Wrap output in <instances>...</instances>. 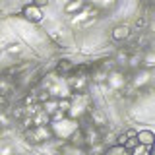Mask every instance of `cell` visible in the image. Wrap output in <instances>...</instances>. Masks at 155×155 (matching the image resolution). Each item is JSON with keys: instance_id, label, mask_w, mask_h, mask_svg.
Segmentation results:
<instances>
[{"instance_id": "obj_1", "label": "cell", "mask_w": 155, "mask_h": 155, "mask_svg": "<svg viewBox=\"0 0 155 155\" xmlns=\"http://www.w3.org/2000/svg\"><path fill=\"white\" fill-rule=\"evenodd\" d=\"M48 126H51V130H52L54 140H62V142H70V138L81 128L80 120H74V118H70V116L60 118V120H51Z\"/></svg>"}, {"instance_id": "obj_2", "label": "cell", "mask_w": 155, "mask_h": 155, "mask_svg": "<svg viewBox=\"0 0 155 155\" xmlns=\"http://www.w3.org/2000/svg\"><path fill=\"white\" fill-rule=\"evenodd\" d=\"M23 138H25L27 143L39 145V143L54 140V136H52L51 126H33V128H29V130H23Z\"/></svg>"}, {"instance_id": "obj_3", "label": "cell", "mask_w": 155, "mask_h": 155, "mask_svg": "<svg viewBox=\"0 0 155 155\" xmlns=\"http://www.w3.org/2000/svg\"><path fill=\"white\" fill-rule=\"evenodd\" d=\"M21 16L31 23H39L43 19V12H41V8L35 6V2H31V4H25L21 8Z\"/></svg>"}, {"instance_id": "obj_4", "label": "cell", "mask_w": 155, "mask_h": 155, "mask_svg": "<svg viewBox=\"0 0 155 155\" xmlns=\"http://www.w3.org/2000/svg\"><path fill=\"white\" fill-rule=\"evenodd\" d=\"M130 35H132V31H130V25H116L113 27V31H110V39L116 43H122L126 41V39H130Z\"/></svg>"}, {"instance_id": "obj_5", "label": "cell", "mask_w": 155, "mask_h": 155, "mask_svg": "<svg viewBox=\"0 0 155 155\" xmlns=\"http://www.w3.org/2000/svg\"><path fill=\"white\" fill-rule=\"evenodd\" d=\"M58 153L60 155H89L87 149L78 147V145H72L70 142H62V145L58 147Z\"/></svg>"}, {"instance_id": "obj_6", "label": "cell", "mask_w": 155, "mask_h": 155, "mask_svg": "<svg viewBox=\"0 0 155 155\" xmlns=\"http://www.w3.org/2000/svg\"><path fill=\"white\" fill-rule=\"evenodd\" d=\"M138 142H140V145H143V147H151L155 143V134L151 130H140L138 132Z\"/></svg>"}, {"instance_id": "obj_7", "label": "cell", "mask_w": 155, "mask_h": 155, "mask_svg": "<svg viewBox=\"0 0 155 155\" xmlns=\"http://www.w3.org/2000/svg\"><path fill=\"white\" fill-rule=\"evenodd\" d=\"M76 72V66H74V62H70V60H58V64H56V74H62V76H72Z\"/></svg>"}, {"instance_id": "obj_8", "label": "cell", "mask_w": 155, "mask_h": 155, "mask_svg": "<svg viewBox=\"0 0 155 155\" xmlns=\"http://www.w3.org/2000/svg\"><path fill=\"white\" fill-rule=\"evenodd\" d=\"M43 110L52 118V116L60 110V107H58V97H52V99H48L47 103H43Z\"/></svg>"}, {"instance_id": "obj_9", "label": "cell", "mask_w": 155, "mask_h": 155, "mask_svg": "<svg viewBox=\"0 0 155 155\" xmlns=\"http://www.w3.org/2000/svg\"><path fill=\"white\" fill-rule=\"evenodd\" d=\"M103 155H132V151H128V149L124 147V145H110V147H105Z\"/></svg>"}, {"instance_id": "obj_10", "label": "cell", "mask_w": 155, "mask_h": 155, "mask_svg": "<svg viewBox=\"0 0 155 155\" xmlns=\"http://www.w3.org/2000/svg\"><path fill=\"white\" fill-rule=\"evenodd\" d=\"M84 8H85V2H81V0H74V2H68L64 6V12L66 14H80Z\"/></svg>"}, {"instance_id": "obj_11", "label": "cell", "mask_w": 155, "mask_h": 155, "mask_svg": "<svg viewBox=\"0 0 155 155\" xmlns=\"http://www.w3.org/2000/svg\"><path fill=\"white\" fill-rule=\"evenodd\" d=\"M142 66H143V68H153V66H155V48H149V51L143 52V56H142Z\"/></svg>"}, {"instance_id": "obj_12", "label": "cell", "mask_w": 155, "mask_h": 155, "mask_svg": "<svg viewBox=\"0 0 155 155\" xmlns=\"http://www.w3.org/2000/svg\"><path fill=\"white\" fill-rule=\"evenodd\" d=\"M70 143L72 145H78V147H84V149H87V143H85V136H84V132H81V128L78 130V132L70 138Z\"/></svg>"}, {"instance_id": "obj_13", "label": "cell", "mask_w": 155, "mask_h": 155, "mask_svg": "<svg viewBox=\"0 0 155 155\" xmlns=\"http://www.w3.org/2000/svg\"><path fill=\"white\" fill-rule=\"evenodd\" d=\"M58 107H60L62 113L68 114V110L72 109V97H62V99H58Z\"/></svg>"}, {"instance_id": "obj_14", "label": "cell", "mask_w": 155, "mask_h": 155, "mask_svg": "<svg viewBox=\"0 0 155 155\" xmlns=\"http://www.w3.org/2000/svg\"><path fill=\"white\" fill-rule=\"evenodd\" d=\"M124 147L128 149V151H134L136 147H140V142H138V138H128V142L124 143Z\"/></svg>"}, {"instance_id": "obj_15", "label": "cell", "mask_w": 155, "mask_h": 155, "mask_svg": "<svg viewBox=\"0 0 155 155\" xmlns=\"http://www.w3.org/2000/svg\"><path fill=\"white\" fill-rule=\"evenodd\" d=\"M134 25H136V29H143L145 25H147V19H145V18H136Z\"/></svg>"}, {"instance_id": "obj_16", "label": "cell", "mask_w": 155, "mask_h": 155, "mask_svg": "<svg viewBox=\"0 0 155 155\" xmlns=\"http://www.w3.org/2000/svg\"><path fill=\"white\" fill-rule=\"evenodd\" d=\"M126 136H128V138H138V130H134V128L126 130Z\"/></svg>"}, {"instance_id": "obj_17", "label": "cell", "mask_w": 155, "mask_h": 155, "mask_svg": "<svg viewBox=\"0 0 155 155\" xmlns=\"http://www.w3.org/2000/svg\"><path fill=\"white\" fill-rule=\"evenodd\" d=\"M35 6H37V8H45V6H48V0H37Z\"/></svg>"}, {"instance_id": "obj_18", "label": "cell", "mask_w": 155, "mask_h": 155, "mask_svg": "<svg viewBox=\"0 0 155 155\" xmlns=\"http://www.w3.org/2000/svg\"><path fill=\"white\" fill-rule=\"evenodd\" d=\"M10 52H19V45H12V48H10Z\"/></svg>"}, {"instance_id": "obj_19", "label": "cell", "mask_w": 155, "mask_h": 155, "mask_svg": "<svg viewBox=\"0 0 155 155\" xmlns=\"http://www.w3.org/2000/svg\"><path fill=\"white\" fill-rule=\"evenodd\" d=\"M149 155H155V143L151 145V147H149Z\"/></svg>"}, {"instance_id": "obj_20", "label": "cell", "mask_w": 155, "mask_h": 155, "mask_svg": "<svg viewBox=\"0 0 155 155\" xmlns=\"http://www.w3.org/2000/svg\"><path fill=\"white\" fill-rule=\"evenodd\" d=\"M2 153H4V155H10V147H6V149H4Z\"/></svg>"}]
</instances>
